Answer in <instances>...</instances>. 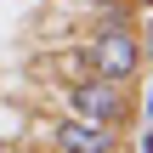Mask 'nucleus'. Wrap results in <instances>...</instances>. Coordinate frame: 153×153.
I'll return each mask as SVG.
<instances>
[{
	"label": "nucleus",
	"instance_id": "nucleus-3",
	"mask_svg": "<svg viewBox=\"0 0 153 153\" xmlns=\"http://www.w3.org/2000/svg\"><path fill=\"white\" fill-rule=\"evenodd\" d=\"M51 148L57 153H119V131L114 125H91V119H57L51 131Z\"/></svg>",
	"mask_w": 153,
	"mask_h": 153
},
{
	"label": "nucleus",
	"instance_id": "nucleus-4",
	"mask_svg": "<svg viewBox=\"0 0 153 153\" xmlns=\"http://www.w3.org/2000/svg\"><path fill=\"white\" fill-rule=\"evenodd\" d=\"M85 6H97V11H108V6H119V0H85Z\"/></svg>",
	"mask_w": 153,
	"mask_h": 153
},
{
	"label": "nucleus",
	"instance_id": "nucleus-1",
	"mask_svg": "<svg viewBox=\"0 0 153 153\" xmlns=\"http://www.w3.org/2000/svg\"><path fill=\"white\" fill-rule=\"evenodd\" d=\"M68 114L74 119H91V125H125L131 119V97H125V85H114V79H68Z\"/></svg>",
	"mask_w": 153,
	"mask_h": 153
},
{
	"label": "nucleus",
	"instance_id": "nucleus-2",
	"mask_svg": "<svg viewBox=\"0 0 153 153\" xmlns=\"http://www.w3.org/2000/svg\"><path fill=\"white\" fill-rule=\"evenodd\" d=\"M91 68H97V79L125 85V79L142 68V45H136V34H131L125 23H108V28L91 40Z\"/></svg>",
	"mask_w": 153,
	"mask_h": 153
}]
</instances>
